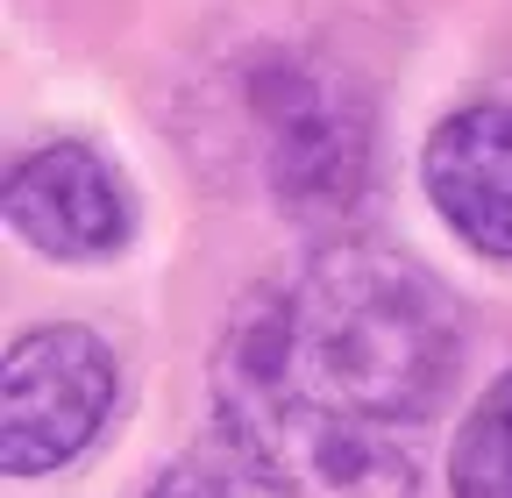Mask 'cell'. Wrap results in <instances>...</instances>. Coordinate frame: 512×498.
I'll return each mask as SVG.
<instances>
[{
	"label": "cell",
	"instance_id": "obj_2",
	"mask_svg": "<svg viewBox=\"0 0 512 498\" xmlns=\"http://www.w3.org/2000/svg\"><path fill=\"white\" fill-rule=\"evenodd\" d=\"M271 200L306 228H342L377 171V114L313 50H264L242 79Z\"/></svg>",
	"mask_w": 512,
	"mask_h": 498
},
{
	"label": "cell",
	"instance_id": "obj_1",
	"mask_svg": "<svg viewBox=\"0 0 512 498\" xmlns=\"http://www.w3.org/2000/svg\"><path fill=\"white\" fill-rule=\"evenodd\" d=\"M463 370L456 299L384 242H320L242 292L207 392L221 449L271 498H420V434Z\"/></svg>",
	"mask_w": 512,
	"mask_h": 498
},
{
	"label": "cell",
	"instance_id": "obj_5",
	"mask_svg": "<svg viewBox=\"0 0 512 498\" xmlns=\"http://www.w3.org/2000/svg\"><path fill=\"white\" fill-rule=\"evenodd\" d=\"M420 185L434 214L470 242L477 257L512 264V107L470 100L441 121L420 150Z\"/></svg>",
	"mask_w": 512,
	"mask_h": 498
},
{
	"label": "cell",
	"instance_id": "obj_4",
	"mask_svg": "<svg viewBox=\"0 0 512 498\" xmlns=\"http://www.w3.org/2000/svg\"><path fill=\"white\" fill-rule=\"evenodd\" d=\"M8 228L57 264H93L128 242L136 200L93 143H43L8 171Z\"/></svg>",
	"mask_w": 512,
	"mask_h": 498
},
{
	"label": "cell",
	"instance_id": "obj_7",
	"mask_svg": "<svg viewBox=\"0 0 512 498\" xmlns=\"http://www.w3.org/2000/svg\"><path fill=\"white\" fill-rule=\"evenodd\" d=\"M235 456H207V449H192L178 463H164V477L143 491V498H235Z\"/></svg>",
	"mask_w": 512,
	"mask_h": 498
},
{
	"label": "cell",
	"instance_id": "obj_6",
	"mask_svg": "<svg viewBox=\"0 0 512 498\" xmlns=\"http://www.w3.org/2000/svg\"><path fill=\"white\" fill-rule=\"evenodd\" d=\"M448 491H456V498H512V370L456 427V449H448Z\"/></svg>",
	"mask_w": 512,
	"mask_h": 498
},
{
	"label": "cell",
	"instance_id": "obj_3",
	"mask_svg": "<svg viewBox=\"0 0 512 498\" xmlns=\"http://www.w3.org/2000/svg\"><path fill=\"white\" fill-rule=\"evenodd\" d=\"M114 399H121V363L93 328L57 321L22 335L8 349V378H0V463H8V477H43L72 463L107 427Z\"/></svg>",
	"mask_w": 512,
	"mask_h": 498
}]
</instances>
